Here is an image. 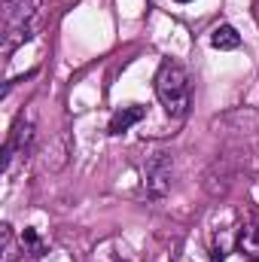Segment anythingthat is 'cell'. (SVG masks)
<instances>
[{
	"label": "cell",
	"instance_id": "6",
	"mask_svg": "<svg viewBox=\"0 0 259 262\" xmlns=\"http://www.w3.org/2000/svg\"><path fill=\"white\" fill-rule=\"evenodd\" d=\"M210 46L220 49V52H232V49L241 46V34H238L232 25H217V28L210 31Z\"/></svg>",
	"mask_w": 259,
	"mask_h": 262
},
{
	"label": "cell",
	"instance_id": "9",
	"mask_svg": "<svg viewBox=\"0 0 259 262\" xmlns=\"http://www.w3.org/2000/svg\"><path fill=\"white\" fill-rule=\"evenodd\" d=\"M21 247H28V250H34V256H40V238H37V232L34 229H25V235H21Z\"/></svg>",
	"mask_w": 259,
	"mask_h": 262
},
{
	"label": "cell",
	"instance_id": "2",
	"mask_svg": "<svg viewBox=\"0 0 259 262\" xmlns=\"http://www.w3.org/2000/svg\"><path fill=\"white\" fill-rule=\"evenodd\" d=\"M156 95L171 119H183L192 107V82L180 61L165 58L156 70Z\"/></svg>",
	"mask_w": 259,
	"mask_h": 262
},
{
	"label": "cell",
	"instance_id": "7",
	"mask_svg": "<svg viewBox=\"0 0 259 262\" xmlns=\"http://www.w3.org/2000/svg\"><path fill=\"white\" fill-rule=\"evenodd\" d=\"M238 250H241L247 259L259 262V226L256 223H250V226L241 229V235H238Z\"/></svg>",
	"mask_w": 259,
	"mask_h": 262
},
{
	"label": "cell",
	"instance_id": "3",
	"mask_svg": "<svg viewBox=\"0 0 259 262\" xmlns=\"http://www.w3.org/2000/svg\"><path fill=\"white\" fill-rule=\"evenodd\" d=\"M171 183H174V156L165 152V149H156L146 156L143 162V186L153 198H162L171 192Z\"/></svg>",
	"mask_w": 259,
	"mask_h": 262
},
{
	"label": "cell",
	"instance_id": "5",
	"mask_svg": "<svg viewBox=\"0 0 259 262\" xmlns=\"http://www.w3.org/2000/svg\"><path fill=\"white\" fill-rule=\"evenodd\" d=\"M143 116H146V110H143V107H137V104H134V107H122V110H116V113H113V119H110L107 131H110V134H122V131H128L131 125H137Z\"/></svg>",
	"mask_w": 259,
	"mask_h": 262
},
{
	"label": "cell",
	"instance_id": "10",
	"mask_svg": "<svg viewBox=\"0 0 259 262\" xmlns=\"http://www.w3.org/2000/svg\"><path fill=\"white\" fill-rule=\"evenodd\" d=\"M177 3H189V0H177Z\"/></svg>",
	"mask_w": 259,
	"mask_h": 262
},
{
	"label": "cell",
	"instance_id": "1",
	"mask_svg": "<svg viewBox=\"0 0 259 262\" xmlns=\"http://www.w3.org/2000/svg\"><path fill=\"white\" fill-rule=\"evenodd\" d=\"M46 21L43 0H3V52L28 43Z\"/></svg>",
	"mask_w": 259,
	"mask_h": 262
},
{
	"label": "cell",
	"instance_id": "4",
	"mask_svg": "<svg viewBox=\"0 0 259 262\" xmlns=\"http://www.w3.org/2000/svg\"><path fill=\"white\" fill-rule=\"evenodd\" d=\"M34 122L31 119H18L12 131H9V140H6V146H3V168L9 171L12 168V162L18 159V156H28L31 152V146H34Z\"/></svg>",
	"mask_w": 259,
	"mask_h": 262
},
{
	"label": "cell",
	"instance_id": "8",
	"mask_svg": "<svg viewBox=\"0 0 259 262\" xmlns=\"http://www.w3.org/2000/svg\"><path fill=\"white\" fill-rule=\"evenodd\" d=\"M0 238H3V262L15 259V241H12V229L9 226H0Z\"/></svg>",
	"mask_w": 259,
	"mask_h": 262
}]
</instances>
